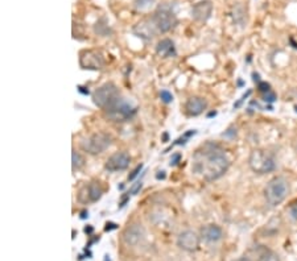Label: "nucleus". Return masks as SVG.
<instances>
[{"mask_svg":"<svg viewBox=\"0 0 297 261\" xmlns=\"http://www.w3.org/2000/svg\"><path fill=\"white\" fill-rule=\"evenodd\" d=\"M260 261H279V257L275 255L274 252H271L269 249L263 248L262 252L259 253Z\"/></svg>","mask_w":297,"mask_h":261,"instance_id":"nucleus-21","label":"nucleus"},{"mask_svg":"<svg viewBox=\"0 0 297 261\" xmlns=\"http://www.w3.org/2000/svg\"><path fill=\"white\" fill-rule=\"evenodd\" d=\"M142 187H143L142 182H136V183H135V185H133V186H132V189H131V194H132V196H135V194H137V191L140 190Z\"/></svg>","mask_w":297,"mask_h":261,"instance_id":"nucleus-27","label":"nucleus"},{"mask_svg":"<svg viewBox=\"0 0 297 261\" xmlns=\"http://www.w3.org/2000/svg\"><path fill=\"white\" fill-rule=\"evenodd\" d=\"M208 107V102L199 97H192L185 103V111L189 116H198Z\"/></svg>","mask_w":297,"mask_h":261,"instance_id":"nucleus-13","label":"nucleus"},{"mask_svg":"<svg viewBox=\"0 0 297 261\" xmlns=\"http://www.w3.org/2000/svg\"><path fill=\"white\" fill-rule=\"evenodd\" d=\"M83 165H85V159L82 157V154L78 153L76 149H73V153H71V166H73V172L82 169L83 168Z\"/></svg>","mask_w":297,"mask_h":261,"instance_id":"nucleus-20","label":"nucleus"},{"mask_svg":"<svg viewBox=\"0 0 297 261\" xmlns=\"http://www.w3.org/2000/svg\"><path fill=\"white\" fill-rule=\"evenodd\" d=\"M136 114V108L131 103L126 102L124 99L119 98L116 102H114L111 106L103 110L104 117L110 121L122 123V121L130 120Z\"/></svg>","mask_w":297,"mask_h":261,"instance_id":"nucleus-3","label":"nucleus"},{"mask_svg":"<svg viewBox=\"0 0 297 261\" xmlns=\"http://www.w3.org/2000/svg\"><path fill=\"white\" fill-rule=\"evenodd\" d=\"M248 165L251 170L258 174H267L276 169V163L272 154L263 149H254L251 152L248 157Z\"/></svg>","mask_w":297,"mask_h":261,"instance_id":"nucleus-4","label":"nucleus"},{"mask_svg":"<svg viewBox=\"0 0 297 261\" xmlns=\"http://www.w3.org/2000/svg\"><path fill=\"white\" fill-rule=\"evenodd\" d=\"M152 21L155 24L156 29L161 33H166L175 28L177 24L176 15L166 7L159 8L152 16Z\"/></svg>","mask_w":297,"mask_h":261,"instance_id":"nucleus-7","label":"nucleus"},{"mask_svg":"<svg viewBox=\"0 0 297 261\" xmlns=\"http://www.w3.org/2000/svg\"><path fill=\"white\" fill-rule=\"evenodd\" d=\"M156 31H157V29H156L152 19L143 20V21H140L137 25H135V28H133V32H135L137 37L144 38V40H151V38L155 36Z\"/></svg>","mask_w":297,"mask_h":261,"instance_id":"nucleus-14","label":"nucleus"},{"mask_svg":"<svg viewBox=\"0 0 297 261\" xmlns=\"http://www.w3.org/2000/svg\"><path fill=\"white\" fill-rule=\"evenodd\" d=\"M230 168V160L221 147L206 143L193 154L192 170L205 181L213 182L223 177Z\"/></svg>","mask_w":297,"mask_h":261,"instance_id":"nucleus-1","label":"nucleus"},{"mask_svg":"<svg viewBox=\"0 0 297 261\" xmlns=\"http://www.w3.org/2000/svg\"><path fill=\"white\" fill-rule=\"evenodd\" d=\"M223 236L221 227H218L217 224H208L203 226L201 228V238L208 243H217L219 242Z\"/></svg>","mask_w":297,"mask_h":261,"instance_id":"nucleus-15","label":"nucleus"},{"mask_svg":"<svg viewBox=\"0 0 297 261\" xmlns=\"http://www.w3.org/2000/svg\"><path fill=\"white\" fill-rule=\"evenodd\" d=\"M146 236V231L142 224H131L130 227L124 229L123 232V242L126 243L127 245H137L139 243L142 242L143 239Z\"/></svg>","mask_w":297,"mask_h":261,"instance_id":"nucleus-10","label":"nucleus"},{"mask_svg":"<svg viewBox=\"0 0 297 261\" xmlns=\"http://www.w3.org/2000/svg\"><path fill=\"white\" fill-rule=\"evenodd\" d=\"M236 261H250V260H248L247 257H241V259H238Z\"/></svg>","mask_w":297,"mask_h":261,"instance_id":"nucleus-32","label":"nucleus"},{"mask_svg":"<svg viewBox=\"0 0 297 261\" xmlns=\"http://www.w3.org/2000/svg\"><path fill=\"white\" fill-rule=\"evenodd\" d=\"M119 98H120V91H119L118 86L113 82L102 84L93 93V102L97 107L102 108V110H106Z\"/></svg>","mask_w":297,"mask_h":261,"instance_id":"nucleus-5","label":"nucleus"},{"mask_svg":"<svg viewBox=\"0 0 297 261\" xmlns=\"http://www.w3.org/2000/svg\"><path fill=\"white\" fill-rule=\"evenodd\" d=\"M180 160V154H175L173 156V160H170V166H175V165H177V163H179Z\"/></svg>","mask_w":297,"mask_h":261,"instance_id":"nucleus-29","label":"nucleus"},{"mask_svg":"<svg viewBox=\"0 0 297 261\" xmlns=\"http://www.w3.org/2000/svg\"><path fill=\"white\" fill-rule=\"evenodd\" d=\"M157 178H159V179H160V178H165L164 172H163V174H157Z\"/></svg>","mask_w":297,"mask_h":261,"instance_id":"nucleus-33","label":"nucleus"},{"mask_svg":"<svg viewBox=\"0 0 297 261\" xmlns=\"http://www.w3.org/2000/svg\"><path fill=\"white\" fill-rule=\"evenodd\" d=\"M142 169H143L142 163H140V165H137L136 168H135V170H133V172H132L131 174L128 176V181H132V179H135V178L139 176V173L142 172Z\"/></svg>","mask_w":297,"mask_h":261,"instance_id":"nucleus-26","label":"nucleus"},{"mask_svg":"<svg viewBox=\"0 0 297 261\" xmlns=\"http://www.w3.org/2000/svg\"><path fill=\"white\" fill-rule=\"evenodd\" d=\"M246 12L245 8L242 7L241 3H236L234 7H232V19H234V23L239 24V25H245L246 23Z\"/></svg>","mask_w":297,"mask_h":261,"instance_id":"nucleus-18","label":"nucleus"},{"mask_svg":"<svg viewBox=\"0 0 297 261\" xmlns=\"http://www.w3.org/2000/svg\"><path fill=\"white\" fill-rule=\"evenodd\" d=\"M111 144H113V137L109 133L98 132V133L86 137L85 140L81 143V148L89 154H99L103 153Z\"/></svg>","mask_w":297,"mask_h":261,"instance_id":"nucleus-6","label":"nucleus"},{"mask_svg":"<svg viewBox=\"0 0 297 261\" xmlns=\"http://www.w3.org/2000/svg\"><path fill=\"white\" fill-rule=\"evenodd\" d=\"M289 212H291V216H292L293 219L297 220V202L296 203H293L292 207H291V210H289Z\"/></svg>","mask_w":297,"mask_h":261,"instance_id":"nucleus-28","label":"nucleus"},{"mask_svg":"<svg viewBox=\"0 0 297 261\" xmlns=\"http://www.w3.org/2000/svg\"><path fill=\"white\" fill-rule=\"evenodd\" d=\"M116 227H118V226H116V224H114V223H107L106 224V231H111V229H115L116 228Z\"/></svg>","mask_w":297,"mask_h":261,"instance_id":"nucleus-30","label":"nucleus"},{"mask_svg":"<svg viewBox=\"0 0 297 261\" xmlns=\"http://www.w3.org/2000/svg\"><path fill=\"white\" fill-rule=\"evenodd\" d=\"M160 98H161V100H163L164 103H166V104H168V103L173 102V95H172L168 90H163V91H161Z\"/></svg>","mask_w":297,"mask_h":261,"instance_id":"nucleus-23","label":"nucleus"},{"mask_svg":"<svg viewBox=\"0 0 297 261\" xmlns=\"http://www.w3.org/2000/svg\"><path fill=\"white\" fill-rule=\"evenodd\" d=\"M258 89H259L260 93H269L271 91V86H269V83H267V82H259V84H258Z\"/></svg>","mask_w":297,"mask_h":261,"instance_id":"nucleus-25","label":"nucleus"},{"mask_svg":"<svg viewBox=\"0 0 297 261\" xmlns=\"http://www.w3.org/2000/svg\"><path fill=\"white\" fill-rule=\"evenodd\" d=\"M177 245L186 252L197 251L198 247H199V236L190 229L184 231V232L180 233L179 238H177Z\"/></svg>","mask_w":297,"mask_h":261,"instance_id":"nucleus-11","label":"nucleus"},{"mask_svg":"<svg viewBox=\"0 0 297 261\" xmlns=\"http://www.w3.org/2000/svg\"><path fill=\"white\" fill-rule=\"evenodd\" d=\"M153 3H155V0H135V1H133V7H135L137 11H144L147 10L148 7H151Z\"/></svg>","mask_w":297,"mask_h":261,"instance_id":"nucleus-22","label":"nucleus"},{"mask_svg":"<svg viewBox=\"0 0 297 261\" xmlns=\"http://www.w3.org/2000/svg\"><path fill=\"white\" fill-rule=\"evenodd\" d=\"M87 187V196H89V202H97L100 199V196L103 194L102 187L99 186L97 182H91Z\"/></svg>","mask_w":297,"mask_h":261,"instance_id":"nucleus-17","label":"nucleus"},{"mask_svg":"<svg viewBox=\"0 0 297 261\" xmlns=\"http://www.w3.org/2000/svg\"><path fill=\"white\" fill-rule=\"evenodd\" d=\"M289 193L288 181L283 177H275L264 187V196L265 201L271 206H279L283 203Z\"/></svg>","mask_w":297,"mask_h":261,"instance_id":"nucleus-2","label":"nucleus"},{"mask_svg":"<svg viewBox=\"0 0 297 261\" xmlns=\"http://www.w3.org/2000/svg\"><path fill=\"white\" fill-rule=\"evenodd\" d=\"M80 65L85 70H102L106 61L99 51L83 50L80 56Z\"/></svg>","mask_w":297,"mask_h":261,"instance_id":"nucleus-8","label":"nucleus"},{"mask_svg":"<svg viewBox=\"0 0 297 261\" xmlns=\"http://www.w3.org/2000/svg\"><path fill=\"white\" fill-rule=\"evenodd\" d=\"M85 232H86V233L93 232V227H86V228H85Z\"/></svg>","mask_w":297,"mask_h":261,"instance_id":"nucleus-31","label":"nucleus"},{"mask_svg":"<svg viewBox=\"0 0 297 261\" xmlns=\"http://www.w3.org/2000/svg\"><path fill=\"white\" fill-rule=\"evenodd\" d=\"M156 53L163 58H168V57H176L177 51H176L175 44L170 38H163L159 41L157 47H156Z\"/></svg>","mask_w":297,"mask_h":261,"instance_id":"nucleus-16","label":"nucleus"},{"mask_svg":"<svg viewBox=\"0 0 297 261\" xmlns=\"http://www.w3.org/2000/svg\"><path fill=\"white\" fill-rule=\"evenodd\" d=\"M296 111H297V106H296Z\"/></svg>","mask_w":297,"mask_h":261,"instance_id":"nucleus-34","label":"nucleus"},{"mask_svg":"<svg viewBox=\"0 0 297 261\" xmlns=\"http://www.w3.org/2000/svg\"><path fill=\"white\" fill-rule=\"evenodd\" d=\"M94 31L97 34H99V36H109L110 32H111V31H110L109 23H107V20L104 19V17H102V19L97 21V24H95L94 27Z\"/></svg>","mask_w":297,"mask_h":261,"instance_id":"nucleus-19","label":"nucleus"},{"mask_svg":"<svg viewBox=\"0 0 297 261\" xmlns=\"http://www.w3.org/2000/svg\"><path fill=\"white\" fill-rule=\"evenodd\" d=\"M263 100H265V102H268V103H272L276 100V94L271 90L269 93H265L263 94Z\"/></svg>","mask_w":297,"mask_h":261,"instance_id":"nucleus-24","label":"nucleus"},{"mask_svg":"<svg viewBox=\"0 0 297 261\" xmlns=\"http://www.w3.org/2000/svg\"><path fill=\"white\" fill-rule=\"evenodd\" d=\"M130 163H131V157L127 152H116L106 161L104 169L113 173L120 172V170L127 169L130 166Z\"/></svg>","mask_w":297,"mask_h":261,"instance_id":"nucleus-9","label":"nucleus"},{"mask_svg":"<svg viewBox=\"0 0 297 261\" xmlns=\"http://www.w3.org/2000/svg\"><path fill=\"white\" fill-rule=\"evenodd\" d=\"M213 3L210 0H202V1H198L193 5L192 8V17L197 21L205 23L212 17L213 14Z\"/></svg>","mask_w":297,"mask_h":261,"instance_id":"nucleus-12","label":"nucleus"}]
</instances>
